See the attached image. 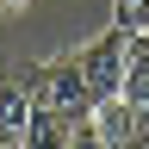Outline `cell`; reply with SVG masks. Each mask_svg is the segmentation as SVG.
<instances>
[{"mask_svg":"<svg viewBox=\"0 0 149 149\" xmlns=\"http://www.w3.org/2000/svg\"><path fill=\"white\" fill-rule=\"evenodd\" d=\"M0 149H25V137H0Z\"/></svg>","mask_w":149,"mask_h":149,"instance_id":"obj_8","label":"cell"},{"mask_svg":"<svg viewBox=\"0 0 149 149\" xmlns=\"http://www.w3.org/2000/svg\"><path fill=\"white\" fill-rule=\"evenodd\" d=\"M68 143H74V118H68V112L31 106V118H25V149H68Z\"/></svg>","mask_w":149,"mask_h":149,"instance_id":"obj_4","label":"cell"},{"mask_svg":"<svg viewBox=\"0 0 149 149\" xmlns=\"http://www.w3.org/2000/svg\"><path fill=\"white\" fill-rule=\"evenodd\" d=\"M87 124L100 130V137H106L112 149H149V124L137 118V112H130V100H124V93L100 100V106L87 112Z\"/></svg>","mask_w":149,"mask_h":149,"instance_id":"obj_3","label":"cell"},{"mask_svg":"<svg viewBox=\"0 0 149 149\" xmlns=\"http://www.w3.org/2000/svg\"><path fill=\"white\" fill-rule=\"evenodd\" d=\"M124 100L149 124V37H130V50H124Z\"/></svg>","mask_w":149,"mask_h":149,"instance_id":"obj_5","label":"cell"},{"mask_svg":"<svg viewBox=\"0 0 149 149\" xmlns=\"http://www.w3.org/2000/svg\"><path fill=\"white\" fill-rule=\"evenodd\" d=\"M124 50H130V31L112 25L106 37H93L87 50H74V62H81V81H87V100L100 106L112 93H124Z\"/></svg>","mask_w":149,"mask_h":149,"instance_id":"obj_1","label":"cell"},{"mask_svg":"<svg viewBox=\"0 0 149 149\" xmlns=\"http://www.w3.org/2000/svg\"><path fill=\"white\" fill-rule=\"evenodd\" d=\"M31 93H37V106L68 112V118H87V112H93L87 81H81V62H74V56H56V62L31 68Z\"/></svg>","mask_w":149,"mask_h":149,"instance_id":"obj_2","label":"cell"},{"mask_svg":"<svg viewBox=\"0 0 149 149\" xmlns=\"http://www.w3.org/2000/svg\"><path fill=\"white\" fill-rule=\"evenodd\" d=\"M0 6H6V13H19V6H31V0H0Z\"/></svg>","mask_w":149,"mask_h":149,"instance_id":"obj_9","label":"cell"},{"mask_svg":"<svg viewBox=\"0 0 149 149\" xmlns=\"http://www.w3.org/2000/svg\"><path fill=\"white\" fill-rule=\"evenodd\" d=\"M112 25H124L130 37H149V0H112Z\"/></svg>","mask_w":149,"mask_h":149,"instance_id":"obj_6","label":"cell"},{"mask_svg":"<svg viewBox=\"0 0 149 149\" xmlns=\"http://www.w3.org/2000/svg\"><path fill=\"white\" fill-rule=\"evenodd\" d=\"M68 149H112V143H106V137H100L87 118H74V143H68Z\"/></svg>","mask_w":149,"mask_h":149,"instance_id":"obj_7","label":"cell"}]
</instances>
